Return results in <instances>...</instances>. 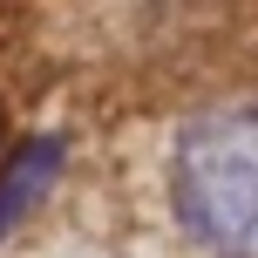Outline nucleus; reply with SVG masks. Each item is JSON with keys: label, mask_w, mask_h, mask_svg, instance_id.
Segmentation results:
<instances>
[{"label": "nucleus", "mask_w": 258, "mask_h": 258, "mask_svg": "<svg viewBox=\"0 0 258 258\" xmlns=\"http://www.w3.org/2000/svg\"><path fill=\"white\" fill-rule=\"evenodd\" d=\"M170 197L211 258H258V129L245 102L204 109L177 129Z\"/></svg>", "instance_id": "1"}, {"label": "nucleus", "mask_w": 258, "mask_h": 258, "mask_svg": "<svg viewBox=\"0 0 258 258\" xmlns=\"http://www.w3.org/2000/svg\"><path fill=\"white\" fill-rule=\"evenodd\" d=\"M54 170H61V136H34V143H21V150L7 156V170H0V238L41 204V190L54 183Z\"/></svg>", "instance_id": "2"}]
</instances>
